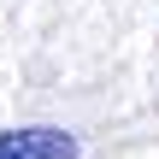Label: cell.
Here are the masks:
<instances>
[{
	"label": "cell",
	"mask_w": 159,
	"mask_h": 159,
	"mask_svg": "<svg viewBox=\"0 0 159 159\" xmlns=\"http://www.w3.org/2000/svg\"><path fill=\"white\" fill-rule=\"evenodd\" d=\"M0 159H83V142L59 124H30V130H0Z\"/></svg>",
	"instance_id": "1"
}]
</instances>
